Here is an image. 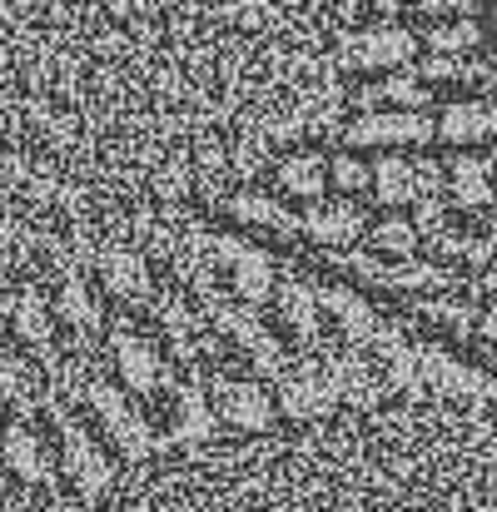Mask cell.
Wrapping results in <instances>:
<instances>
[{"label": "cell", "mask_w": 497, "mask_h": 512, "mask_svg": "<svg viewBox=\"0 0 497 512\" xmlns=\"http://www.w3.org/2000/svg\"><path fill=\"white\" fill-rule=\"evenodd\" d=\"M329 179L343 189V194H358V189H373V170L358 160V155H338L333 160V170H329Z\"/></svg>", "instance_id": "obj_24"}, {"label": "cell", "mask_w": 497, "mask_h": 512, "mask_svg": "<svg viewBox=\"0 0 497 512\" xmlns=\"http://www.w3.org/2000/svg\"><path fill=\"white\" fill-rule=\"evenodd\" d=\"M45 403V413L55 418V428H60V443H65V468L75 473V488H80V498L85 503H100L110 488H115V463L100 453V443L65 413V403L55 398V393H45L40 398Z\"/></svg>", "instance_id": "obj_3"}, {"label": "cell", "mask_w": 497, "mask_h": 512, "mask_svg": "<svg viewBox=\"0 0 497 512\" xmlns=\"http://www.w3.org/2000/svg\"><path fill=\"white\" fill-rule=\"evenodd\" d=\"M373 194H378V204H418V199H423V174H418V160L383 155V160L373 165Z\"/></svg>", "instance_id": "obj_15"}, {"label": "cell", "mask_w": 497, "mask_h": 512, "mask_svg": "<svg viewBox=\"0 0 497 512\" xmlns=\"http://www.w3.org/2000/svg\"><path fill=\"white\" fill-rule=\"evenodd\" d=\"M279 319L299 339H314L319 334V289H309V284H279Z\"/></svg>", "instance_id": "obj_21"}, {"label": "cell", "mask_w": 497, "mask_h": 512, "mask_svg": "<svg viewBox=\"0 0 497 512\" xmlns=\"http://www.w3.org/2000/svg\"><path fill=\"white\" fill-rule=\"evenodd\" d=\"M229 214L234 219H244V224H264L269 234H279V239H289L294 229H304V219H294L279 199H269V194H234L229 199Z\"/></svg>", "instance_id": "obj_19"}, {"label": "cell", "mask_w": 497, "mask_h": 512, "mask_svg": "<svg viewBox=\"0 0 497 512\" xmlns=\"http://www.w3.org/2000/svg\"><path fill=\"white\" fill-rule=\"evenodd\" d=\"M284 438L189 448L115 512H497V388L353 403Z\"/></svg>", "instance_id": "obj_2"}, {"label": "cell", "mask_w": 497, "mask_h": 512, "mask_svg": "<svg viewBox=\"0 0 497 512\" xmlns=\"http://www.w3.org/2000/svg\"><path fill=\"white\" fill-rule=\"evenodd\" d=\"M214 259L229 264L234 274V289L244 304H264L274 294V274H269V259L254 249V244H239V239H214Z\"/></svg>", "instance_id": "obj_9"}, {"label": "cell", "mask_w": 497, "mask_h": 512, "mask_svg": "<svg viewBox=\"0 0 497 512\" xmlns=\"http://www.w3.org/2000/svg\"><path fill=\"white\" fill-rule=\"evenodd\" d=\"M304 229H309L319 244L343 249V244H358V234L368 229V219H363L358 204H314V209L304 214Z\"/></svg>", "instance_id": "obj_13"}, {"label": "cell", "mask_w": 497, "mask_h": 512, "mask_svg": "<svg viewBox=\"0 0 497 512\" xmlns=\"http://www.w3.org/2000/svg\"><path fill=\"white\" fill-rule=\"evenodd\" d=\"M95 269H100V279H105L110 294H120L130 304H145L150 299V269H145V259L135 249H100L95 254Z\"/></svg>", "instance_id": "obj_10"}, {"label": "cell", "mask_w": 497, "mask_h": 512, "mask_svg": "<svg viewBox=\"0 0 497 512\" xmlns=\"http://www.w3.org/2000/svg\"><path fill=\"white\" fill-rule=\"evenodd\" d=\"M0 512H30V503H25V498H5V508Z\"/></svg>", "instance_id": "obj_26"}, {"label": "cell", "mask_w": 497, "mask_h": 512, "mask_svg": "<svg viewBox=\"0 0 497 512\" xmlns=\"http://www.w3.org/2000/svg\"><path fill=\"white\" fill-rule=\"evenodd\" d=\"M174 393H179V413H174L169 443H204V438H214V428H219V408L204 403L199 383H184V388H174Z\"/></svg>", "instance_id": "obj_16"}, {"label": "cell", "mask_w": 497, "mask_h": 512, "mask_svg": "<svg viewBox=\"0 0 497 512\" xmlns=\"http://www.w3.org/2000/svg\"><path fill=\"white\" fill-rule=\"evenodd\" d=\"M319 309H329L333 319L343 324V334L358 343V348H368V339L383 329V324H378V314H373L358 294H348V289H319Z\"/></svg>", "instance_id": "obj_17"}, {"label": "cell", "mask_w": 497, "mask_h": 512, "mask_svg": "<svg viewBox=\"0 0 497 512\" xmlns=\"http://www.w3.org/2000/svg\"><path fill=\"white\" fill-rule=\"evenodd\" d=\"M343 140L358 150H418V145H433L443 135H438V120L428 110H368L363 120L348 125Z\"/></svg>", "instance_id": "obj_4"}, {"label": "cell", "mask_w": 497, "mask_h": 512, "mask_svg": "<svg viewBox=\"0 0 497 512\" xmlns=\"http://www.w3.org/2000/svg\"><path fill=\"white\" fill-rule=\"evenodd\" d=\"M338 388H333V373L319 363H304V368H289L279 378V413L294 418V423H314V418H329L338 408Z\"/></svg>", "instance_id": "obj_6"}, {"label": "cell", "mask_w": 497, "mask_h": 512, "mask_svg": "<svg viewBox=\"0 0 497 512\" xmlns=\"http://www.w3.org/2000/svg\"><path fill=\"white\" fill-rule=\"evenodd\" d=\"M0 398H5L10 408H20V413L35 408V378H30V368H25L10 348H0Z\"/></svg>", "instance_id": "obj_23"}, {"label": "cell", "mask_w": 497, "mask_h": 512, "mask_svg": "<svg viewBox=\"0 0 497 512\" xmlns=\"http://www.w3.org/2000/svg\"><path fill=\"white\" fill-rule=\"evenodd\" d=\"M423 0H0V174L165 204L353 110L348 45Z\"/></svg>", "instance_id": "obj_1"}, {"label": "cell", "mask_w": 497, "mask_h": 512, "mask_svg": "<svg viewBox=\"0 0 497 512\" xmlns=\"http://www.w3.org/2000/svg\"><path fill=\"white\" fill-rule=\"evenodd\" d=\"M110 348H115L120 378H125L135 393H160V388H169V368L150 339H140L135 329H115V334H110Z\"/></svg>", "instance_id": "obj_8"}, {"label": "cell", "mask_w": 497, "mask_h": 512, "mask_svg": "<svg viewBox=\"0 0 497 512\" xmlns=\"http://www.w3.org/2000/svg\"><path fill=\"white\" fill-rule=\"evenodd\" d=\"M368 239H373V249H383V254H398V259H413V249H418V239H423V229H418V219H378L373 229H368Z\"/></svg>", "instance_id": "obj_22"}, {"label": "cell", "mask_w": 497, "mask_h": 512, "mask_svg": "<svg viewBox=\"0 0 497 512\" xmlns=\"http://www.w3.org/2000/svg\"><path fill=\"white\" fill-rule=\"evenodd\" d=\"M214 408H219V418L234 423L239 433H264V428H274V418H279V403H274L259 383H249V378H219V383H214Z\"/></svg>", "instance_id": "obj_7"}, {"label": "cell", "mask_w": 497, "mask_h": 512, "mask_svg": "<svg viewBox=\"0 0 497 512\" xmlns=\"http://www.w3.org/2000/svg\"><path fill=\"white\" fill-rule=\"evenodd\" d=\"M324 368L333 373V388H338V398H343V403H378V398H383V388H378V378H373L368 358H358L353 348L329 353V358H324Z\"/></svg>", "instance_id": "obj_14"}, {"label": "cell", "mask_w": 497, "mask_h": 512, "mask_svg": "<svg viewBox=\"0 0 497 512\" xmlns=\"http://www.w3.org/2000/svg\"><path fill=\"white\" fill-rule=\"evenodd\" d=\"M90 408L100 413V423H105V433L120 443V458H130V463H140V458H150L155 448H160V438L150 433V423L140 418V408L115 388V383H105V378H90Z\"/></svg>", "instance_id": "obj_5"}, {"label": "cell", "mask_w": 497, "mask_h": 512, "mask_svg": "<svg viewBox=\"0 0 497 512\" xmlns=\"http://www.w3.org/2000/svg\"><path fill=\"white\" fill-rule=\"evenodd\" d=\"M274 179H279V189H289V194H299V199H314V194H324V184H329V165H324L314 150H299V155H289V160L274 165Z\"/></svg>", "instance_id": "obj_20"}, {"label": "cell", "mask_w": 497, "mask_h": 512, "mask_svg": "<svg viewBox=\"0 0 497 512\" xmlns=\"http://www.w3.org/2000/svg\"><path fill=\"white\" fill-rule=\"evenodd\" d=\"M55 309H60V319L75 329V334H95L100 329V304H95V294H90V284L65 264V274H60V294H55Z\"/></svg>", "instance_id": "obj_18"}, {"label": "cell", "mask_w": 497, "mask_h": 512, "mask_svg": "<svg viewBox=\"0 0 497 512\" xmlns=\"http://www.w3.org/2000/svg\"><path fill=\"white\" fill-rule=\"evenodd\" d=\"M10 314H15V329H20V339L30 343V348L45 358V368L55 373V368H60V353H55V324H50V304H45L35 289H25V294H15Z\"/></svg>", "instance_id": "obj_12"}, {"label": "cell", "mask_w": 497, "mask_h": 512, "mask_svg": "<svg viewBox=\"0 0 497 512\" xmlns=\"http://www.w3.org/2000/svg\"><path fill=\"white\" fill-rule=\"evenodd\" d=\"M50 512H90V508H85V498H55Z\"/></svg>", "instance_id": "obj_25"}, {"label": "cell", "mask_w": 497, "mask_h": 512, "mask_svg": "<svg viewBox=\"0 0 497 512\" xmlns=\"http://www.w3.org/2000/svg\"><path fill=\"white\" fill-rule=\"evenodd\" d=\"M5 463H10V468H15V478H20V483H30V488H50V483H55L50 448H45L25 423H15V428L5 433Z\"/></svg>", "instance_id": "obj_11"}]
</instances>
